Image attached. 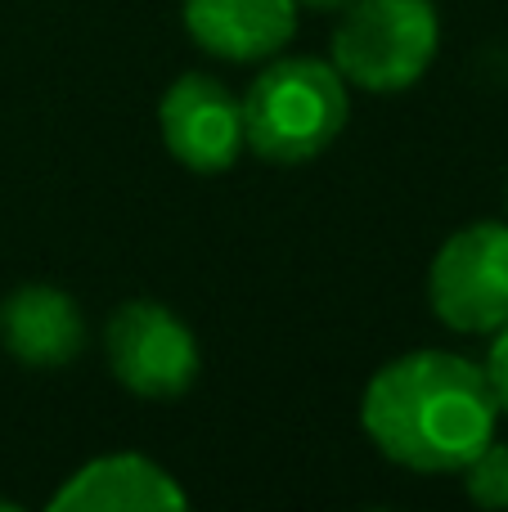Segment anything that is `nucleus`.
Returning <instances> with one entry per match:
<instances>
[{
  "instance_id": "obj_8",
  "label": "nucleus",
  "mask_w": 508,
  "mask_h": 512,
  "mask_svg": "<svg viewBox=\"0 0 508 512\" xmlns=\"http://www.w3.org/2000/svg\"><path fill=\"white\" fill-rule=\"evenodd\" d=\"M54 512H176L189 495L162 463L144 454H99L77 468L50 499Z\"/></svg>"
},
{
  "instance_id": "obj_11",
  "label": "nucleus",
  "mask_w": 508,
  "mask_h": 512,
  "mask_svg": "<svg viewBox=\"0 0 508 512\" xmlns=\"http://www.w3.org/2000/svg\"><path fill=\"white\" fill-rule=\"evenodd\" d=\"M486 382H491L495 400H500V414H508V324L491 333V355H486Z\"/></svg>"
},
{
  "instance_id": "obj_9",
  "label": "nucleus",
  "mask_w": 508,
  "mask_h": 512,
  "mask_svg": "<svg viewBox=\"0 0 508 512\" xmlns=\"http://www.w3.org/2000/svg\"><path fill=\"white\" fill-rule=\"evenodd\" d=\"M0 346L23 369H63L86 346V315L54 283H23L0 301Z\"/></svg>"
},
{
  "instance_id": "obj_12",
  "label": "nucleus",
  "mask_w": 508,
  "mask_h": 512,
  "mask_svg": "<svg viewBox=\"0 0 508 512\" xmlns=\"http://www.w3.org/2000/svg\"><path fill=\"white\" fill-rule=\"evenodd\" d=\"M297 5L320 9V14H338V9H342V5H351V0H297Z\"/></svg>"
},
{
  "instance_id": "obj_6",
  "label": "nucleus",
  "mask_w": 508,
  "mask_h": 512,
  "mask_svg": "<svg viewBox=\"0 0 508 512\" xmlns=\"http://www.w3.org/2000/svg\"><path fill=\"white\" fill-rule=\"evenodd\" d=\"M158 126L167 153L198 176L230 171L234 158L248 149L239 95L207 72H185L171 81L158 108Z\"/></svg>"
},
{
  "instance_id": "obj_10",
  "label": "nucleus",
  "mask_w": 508,
  "mask_h": 512,
  "mask_svg": "<svg viewBox=\"0 0 508 512\" xmlns=\"http://www.w3.org/2000/svg\"><path fill=\"white\" fill-rule=\"evenodd\" d=\"M459 477H464V495L473 499L477 508L504 512L508 508V445L491 441Z\"/></svg>"
},
{
  "instance_id": "obj_13",
  "label": "nucleus",
  "mask_w": 508,
  "mask_h": 512,
  "mask_svg": "<svg viewBox=\"0 0 508 512\" xmlns=\"http://www.w3.org/2000/svg\"><path fill=\"white\" fill-rule=\"evenodd\" d=\"M0 512H14V504H5V499H0Z\"/></svg>"
},
{
  "instance_id": "obj_7",
  "label": "nucleus",
  "mask_w": 508,
  "mask_h": 512,
  "mask_svg": "<svg viewBox=\"0 0 508 512\" xmlns=\"http://www.w3.org/2000/svg\"><path fill=\"white\" fill-rule=\"evenodd\" d=\"M297 9V0H185L180 18L212 59L266 63L297 36Z\"/></svg>"
},
{
  "instance_id": "obj_3",
  "label": "nucleus",
  "mask_w": 508,
  "mask_h": 512,
  "mask_svg": "<svg viewBox=\"0 0 508 512\" xmlns=\"http://www.w3.org/2000/svg\"><path fill=\"white\" fill-rule=\"evenodd\" d=\"M333 27V68L347 86L396 95L423 81L441 50L432 0H351Z\"/></svg>"
},
{
  "instance_id": "obj_5",
  "label": "nucleus",
  "mask_w": 508,
  "mask_h": 512,
  "mask_svg": "<svg viewBox=\"0 0 508 512\" xmlns=\"http://www.w3.org/2000/svg\"><path fill=\"white\" fill-rule=\"evenodd\" d=\"M428 306L446 328L491 337L508 324V225L473 221L432 256Z\"/></svg>"
},
{
  "instance_id": "obj_2",
  "label": "nucleus",
  "mask_w": 508,
  "mask_h": 512,
  "mask_svg": "<svg viewBox=\"0 0 508 512\" xmlns=\"http://www.w3.org/2000/svg\"><path fill=\"white\" fill-rule=\"evenodd\" d=\"M243 144L275 167H302L329 153L351 117V95L333 59L275 54L243 90Z\"/></svg>"
},
{
  "instance_id": "obj_4",
  "label": "nucleus",
  "mask_w": 508,
  "mask_h": 512,
  "mask_svg": "<svg viewBox=\"0 0 508 512\" xmlns=\"http://www.w3.org/2000/svg\"><path fill=\"white\" fill-rule=\"evenodd\" d=\"M108 373L140 400H176L194 387L203 369L198 337L162 301L131 297L104 324Z\"/></svg>"
},
{
  "instance_id": "obj_1",
  "label": "nucleus",
  "mask_w": 508,
  "mask_h": 512,
  "mask_svg": "<svg viewBox=\"0 0 508 512\" xmlns=\"http://www.w3.org/2000/svg\"><path fill=\"white\" fill-rule=\"evenodd\" d=\"M360 427L383 459L423 477L464 472L500 427L486 369L455 351H410L387 360L360 396Z\"/></svg>"
}]
</instances>
